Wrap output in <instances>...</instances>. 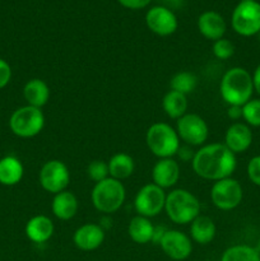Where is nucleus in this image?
Returning a JSON list of instances; mask_svg holds the SVG:
<instances>
[{
  "label": "nucleus",
  "instance_id": "f257e3e1",
  "mask_svg": "<svg viewBox=\"0 0 260 261\" xmlns=\"http://www.w3.org/2000/svg\"><path fill=\"white\" fill-rule=\"evenodd\" d=\"M193 170L204 180L219 181L231 177L237 167L236 154L222 143L201 145L191 161Z\"/></svg>",
  "mask_w": 260,
  "mask_h": 261
},
{
  "label": "nucleus",
  "instance_id": "f03ea898",
  "mask_svg": "<svg viewBox=\"0 0 260 261\" xmlns=\"http://www.w3.org/2000/svg\"><path fill=\"white\" fill-rule=\"evenodd\" d=\"M219 93L228 106H244L254 93L252 75L241 66L228 69L222 76Z\"/></svg>",
  "mask_w": 260,
  "mask_h": 261
},
{
  "label": "nucleus",
  "instance_id": "7ed1b4c3",
  "mask_svg": "<svg viewBox=\"0 0 260 261\" xmlns=\"http://www.w3.org/2000/svg\"><path fill=\"white\" fill-rule=\"evenodd\" d=\"M165 212L171 222L185 226L200 216V201L189 190L175 189L166 196Z\"/></svg>",
  "mask_w": 260,
  "mask_h": 261
},
{
  "label": "nucleus",
  "instance_id": "20e7f679",
  "mask_svg": "<svg viewBox=\"0 0 260 261\" xmlns=\"http://www.w3.org/2000/svg\"><path fill=\"white\" fill-rule=\"evenodd\" d=\"M177 132L166 122H154L145 133L147 147L155 157L172 158L181 147Z\"/></svg>",
  "mask_w": 260,
  "mask_h": 261
},
{
  "label": "nucleus",
  "instance_id": "39448f33",
  "mask_svg": "<svg viewBox=\"0 0 260 261\" xmlns=\"http://www.w3.org/2000/svg\"><path fill=\"white\" fill-rule=\"evenodd\" d=\"M126 198V190L121 181L109 177L97 182L92 189V204L103 214H112L119 211Z\"/></svg>",
  "mask_w": 260,
  "mask_h": 261
},
{
  "label": "nucleus",
  "instance_id": "423d86ee",
  "mask_svg": "<svg viewBox=\"0 0 260 261\" xmlns=\"http://www.w3.org/2000/svg\"><path fill=\"white\" fill-rule=\"evenodd\" d=\"M45 126V115L37 107H19L9 119V127L14 135L19 138H33L40 134Z\"/></svg>",
  "mask_w": 260,
  "mask_h": 261
},
{
  "label": "nucleus",
  "instance_id": "0eeeda50",
  "mask_svg": "<svg viewBox=\"0 0 260 261\" xmlns=\"http://www.w3.org/2000/svg\"><path fill=\"white\" fill-rule=\"evenodd\" d=\"M231 24L235 32L244 37L259 35L260 3H257L256 0L240 2L232 12Z\"/></svg>",
  "mask_w": 260,
  "mask_h": 261
},
{
  "label": "nucleus",
  "instance_id": "6e6552de",
  "mask_svg": "<svg viewBox=\"0 0 260 261\" xmlns=\"http://www.w3.org/2000/svg\"><path fill=\"white\" fill-rule=\"evenodd\" d=\"M166 196L167 194L165 190L153 182L140 188L134 199V206L138 216L149 219L157 217L161 212L165 211Z\"/></svg>",
  "mask_w": 260,
  "mask_h": 261
},
{
  "label": "nucleus",
  "instance_id": "1a4fd4ad",
  "mask_svg": "<svg viewBox=\"0 0 260 261\" xmlns=\"http://www.w3.org/2000/svg\"><path fill=\"white\" fill-rule=\"evenodd\" d=\"M244 198L242 186L236 178L227 177L216 181L211 189V199L214 206L221 211H232L241 204Z\"/></svg>",
  "mask_w": 260,
  "mask_h": 261
},
{
  "label": "nucleus",
  "instance_id": "9d476101",
  "mask_svg": "<svg viewBox=\"0 0 260 261\" xmlns=\"http://www.w3.org/2000/svg\"><path fill=\"white\" fill-rule=\"evenodd\" d=\"M38 181L43 190L54 195L66 190L70 182V172H69L68 166L63 161H47L41 167Z\"/></svg>",
  "mask_w": 260,
  "mask_h": 261
},
{
  "label": "nucleus",
  "instance_id": "9b49d317",
  "mask_svg": "<svg viewBox=\"0 0 260 261\" xmlns=\"http://www.w3.org/2000/svg\"><path fill=\"white\" fill-rule=\"evenodd\" d=\"M176 132L180 140L190 147L203 145L209 137V127L205 120L199 115L188 112L176 121Z\"/></svg>",
  "mask_w": 260,
  "mask_h": 261
},
{
  "label": "nucleus",
  "instance_id": "f8f14e48",
  "mask_svg": "<svg viewBox=\"0 0 260 261\" xmlns=\"http://www.w3.org/2000/svg\"><path fill=\"white\" fill-rule=\"evenodd\" d=\"M160 246L166 256L175 261L186 260L193 252L190 236L177 229H167L161 239Z\"/></svg>",
  "mask_w": 260,
  "mask_h": 261
},
{
  "label": "nucleus",
  "instance_id": "ddd939ff",
  "mask_svg": "<svg viewBox=\"0 0 260 261\" xmlns=\"http://www.w3.org/2000/svg\"><path fill=\"white\" fill-rule=\"evenodd\" d=\"M145 24L150 32L158 36H171L178 27L175 13L163 5L152 7L145 14Z\"/></svg>",
  "mask_w": 260,
  "mask_h": 261
},
{
  "label": "nucleus",
  "instance_id": "4468645a",
  "mask_svg": "<svg viewBox=\"0 0 260 261\" xmlns=\"http://www.w3.org/2000/svg\"><path fill=\"white\" fill-rule=\"evenodd\" d=\"M180 178V165L173 158H160L153 166V184L165 189L173 188Z\"/></svg>",
  "mask_w": 260,
  "mask_h": 261
},
{
  "label": "nucleus",
  "instance_id": "2eb2a0df",
  "mask_svg": "<svg viewBox=\"0 0 260 261\" xmlns=\"http://www.w3.org/2000/svg\"><path fill=\"white\" fill-rule=\"evenodd\" d=\"M105 241V229L99 224L86 223L76 228L73 234L75 247L82 251H94Z\"/></svg>",
  "mask_w": 260,
  "mask_h": 261
},
{
  "label": "nucleus",
  "instance_id": "dca6fc26",
  "mask_svg": "<svg viewBox=\"0 0 260 261\" xmlns=\"http://www.w3.org/2000/svg\"><path fill=\"white\" fill-rule=\"evenodd\" d=\"M224 145L235 154L244 153L252 144V132L244 122H233L229 125L224 135Z\"/></svg>",
  "mask_w": 260,
  "mask_h": 261
},
{
  "label": "nucleus",
  "instance_id": "f3484780",
  "mask_svg": "<svg viewBox=\"0 0 260 261\" xmlns=\"http://www.w3.org/2000/svg\"><path fill=\"white\" fill-rule=\"evenodd\" d=\"M198 30L206 40L217 41L223 38L227 25L224 18L214 10H206L198 18Z\"/></svg>",
  "mask_w": 260,
  "mask_h": 261
},
{
  "label": "nucleus",
  "instance_id": "a211bd4d",
  "mask_svg": "<svg viewBox=\"0 0 260 261\" xmlns=\"http://www.w3.org/2000/svg\"><path fill=\"white\" fill-rule=\"evenodd\" d=\"M55 226L54 222L47 216L38 214L32 217L30 221L25 223L24 232L28 240L35 244H45L53 237Z\"/></svg>",
  "mask_w": 260,
  "mask_h": 261
},
{
  "label": "nucleus",
  "instance_id": "6ab92c4d",
  "mask_svg": "<svg viewBox=\"0 0 260 261\" xmlns=\"http://www.w3.org/2000/svg\"><path fill=\"white\" fill-rule=\"evenodd\" d=\"M79 201L75 194L71 191L64 190L61 193L55 194L51 203V211L53 214L60 221H69L74 218L78 213Z\"/></svg>",
  "mask_w": 260,
  "mask_h": 261
},
{
  "label": "nucleus",
  "instance_id": "aec40b11",
  "mask_svg": "<svg viewBox=\"0 0 260 261\" xmlns=\"http://www.w3.org/2000/svg\"><path fill=\"white\" fill-rule=\"evenodd\" d=\"M23 97L27 101V105L42 109L50 99V88L42 79H30L23 87Z\"/></svg>",
  "mask_w": 260,
  "mask_h": 261
},
{
  "label": "nucleus",
  "instance_id": "412c9836",
  "mask_svg": "<svg viewBox=\"0 0 260 261\" xmlns=\"http://www.w3.org/2000/svg\"><path fill=\"white\" fill-rule=\"evenodd\" d=\"M217 233L216 224L208 216H198L190 223L191 241L199 245H208L214 240Z\"/></svg>",
  "mask_w": 260,
  "mask_h": 261
},
{
  "label": "nucleus",
  "instance_id": "4be33fe9",
  "mask_svg": "<svg viewBox=\"0 0 260 261\" xmlns=\"http://www.w3.org/2000/svg\"><path fill=\"white\" fill-rule=\"evenodd\" d=\"M24 175V167L19 158L5 155L0 158V184L4 186H14L20 182Z\"/></svg>",
  "mask_w": 260,
  "mask_h": 261
},
{
  "label": "nucleus",
  "instance_id": "5701e85b",
  "mask_svg": "<svg viewBox=\"0 0 260 261\" xmlns=\"http://www.w3.org/2000/svg\"><path fill=\"white\" fill-rule=\"evenodd\" d=\"M127 233L135 244L145 245L148 242H152L154 226L149 218L135 216L134 218H132L129 226H127Z\"/></svg>",
  "mask_w": 260,
  "mask_h": 261
},
{
  "label": "nucleus",
  "instance_id": "b1692460",
  "mask_svg": "<svg viewBox=\"0 0 260 261\" xmlns=\"http://www.w3.org/2000/svg\"><path fill=\"white\" fill-rule=\"evenodd\" d=\"M107 165H109L110 177L119 181L129 178L135 170V163L132 155L122 152L112 155L109 162H107Z\"/></svg>",
  "mask_w": 260,
  "mask_h": 261
},
{
  "label": "nucleus",
  "instance_id": "393cba45",
  "mask_svg": "<svg viewBox=\"0 0 260 261\" xmlns=\"http://www.w3.org/2000/svg\"><path fill=\"white\" fill-rule=\"evenodd\" d=\"M162 109L168 117L178 120L188 111V96L171 89L163 97Z\"/></svg>",
  "mask_w": 260,
  "mask_h": 261
},
{
  "label": "nucleus",
  "instance_id": "a878e982",
  "mask_svg": "<svg viewBox=\"0 0 260 261\" xmlns=\"http://www.w3.org/2000/svg\"><path fill=\"white\" fill-rule=\"evenodd\" d=\"M221 261H260L256 249L247 245H233L222 254Z\"/></svg>",
  "mask_w": 260,
  "mask_h": 261
},
{
  "label": "nucleus",
  "instance_id": "bb28decb",
  "mask_svg": "<svg viewBox=\"0 0 260 261\" xmlns=\"http://www.w3.org/2000/svg\"><path fill=\"white\" fill-rule=\"evenodd\" d=\"M196 84H198V78L195 76V74L190 73V71H180V73L175 74L170 82L172 91L180 92L185 96L195 91Z\"/></svg>",
  "mask_w": 260,
  "mask_h": 261
},
{
  "label": "nucleus",
  "instance_id": "cd10ccee",
  "mask_svg": "<svg viewBox=\"0 0 260 261\" xmlns=\"http://www.w3.org/2000/svg\"><path fill=\"white\" fill-rule=\"evenodd\" d=\"M242 119L249 126H260V99L251 98L242 106Z\"/></svg>",
  "mask_w": 260,
  "mask_h": 261
},
{
  "label": "nucleus",
  "instance_id": "c85d7f7f",
  "mask_svg": "<svg viewBox=\"0 0 260 261\" xmlns=\"http://www.w3.org/2000/svg\"><path fill=\"white\" fill-rule=\"evenodd\" d=\"M87 175H88V177L93 182H101V181L110 177L109 165H107V162H105L102 160L92 161L88 165V167H87Z\"/></svg>",
  "mask_w": 260,
  "mask_h": 261
},
{
  "label": "nucleus",
  "instance_id": "c756f323",
  "mask_svg": "<svg viewBox=\"0 0 260 261\" xmlns=\"http://www.w3.org/2000/svg\"><path fill=\"white\" fill-rule=\"evenodd\" d=\"M213 55L216 56L219 60H228L229 58H232L235 54V45L232 43V41L227 40V38H221V40L214 41L213 47Z\"/></svg>",
  "mask_w": 260,
  "mask_h": 261
},
{
  "label": "nucleus",
  "instance_id": "7c9ffc66",
  "mask_svg": "<svg viewBox=\"0 0 260 261\" xmlns=\"http://www.w3.org/2000/svg\"><path fill=\"white\" fill-rule=\"evenodd\" d=\"M247 177L254 185L260 186V155H255L247 163Z\"/></svg>",
  "mask_w": 260,
  "mask_h": 261
},
{
  "label": "nucleus",
  "instance_id": "2f4dec72",
  "mask_svg": "<svg viewBox=\"0 0 260 261\" xmlns=\"http://www.w3.org/2000/svg\"><path fill=\"white\" fill-rule=\"evenodd\" d=\"M12 79V68L4 59H0V89L5 88Z\"/></svg>",
  "mask_w": 260,
  "mask_h": 261
},
{
  "label": "nucleus",
  "instance_id": "473e14b6",
  "mask_svg": "<svg viewBox=\"0 0 260 261\" xmlns=\"http://www.w3.org/2000/svg\"><path fill=\"white\" fill-rule=\"evenodd\" d=\"M117 2L120 3V5H122L124 8H127V9L138 10L148 7V4L152 0H117Z\"/></svg>",
  "mask_w": 260,
  "mask_h": 261
},
{
  "label": "nucleus",
  "instance_id": "72a5a7b5",
  "mask_svg": "<svg viewBox=\"0 0 260 261\" xmlns=\"http://www.w3.org/2000/svg\"><path fill=\"white\" fill-rule=\"evenodd\" d=\"M194 154H195V153L191 150L190 145H181L176 155H178V157L181 158V161H185L186 162V161H193Z\"/></svg>",
  "mask_w": 260,
  "mask_h": 261
},
{
  "label": "nucleus",
  "instance_id": "f704fd0d",
  "mask_svg": "<svg viewBox=\"0 0 260 261\" xmlns=\"http://www.w3.org/2000/svg\"><path fill=\"white\" fill-rule=\"evenodd\" d=\"M227 116H228V119L237 122L240 119H242V106H228Z\"/></svg>",
  "mask_w": 260,
  "mask_h": 261
},
{
  "label": "nucleus",
  "instance_id": "c9c22d12",
  "mask_svg": "<svg viewBox=\"0 0 260 261\" xmlns=\"http://www.w3.org/2000/svg\"><path fill=\"white\" fill-rule=\"evenodd\" d=\"M252 83H254V91L260 94V64L256 66L252 74Z\"/></svg>",
  "mask_w": 260,
  "mask_h": 261
},
{
  "label": "nucleus",
  "instance_id": "e433bc0d",
  "mask_svg": "<svg viewBox=\"0 0 260 261\" xmlns=\"http://www.w3.org/2000/svg\"><path fill=\"white\" fill-rule=\"evenodd\" d=\"M163 3V7L172 10V8H180L183 5L184 0H161Z\"/></svg>",
  "mask_w": 260,
  "mask_h": 261
},
{
  "label": "nucleus",
  "instance_id": "4c0bfd02",
  "mask_svg": "<svg viewBox=\"0 0 260 261\" xmlns=\"http://www.w3.org/2000/svg\"><path fill=\"white\" fill-rule=\"evenodd\" d=\"M257 252H259V255H260V241H259V244H257Z\"/></svg>",
  "mask_w": 260,
  "mask_h": 261
},
{
  "label": "nucleus",
  "instance_id": "58836bf2",
  "mask_svg": "<svg viewBox=\"0 0 260 261\" xmlns=\"http://www.w3.org/2000/svg\"><path fill=\"white\" fill-rule=\"evenodd\" d=\"M241 2H251V0H241Z\"/></svg>",
  "mask_w": 260,
  "mask_h": 261
},
{
  "label": "nucleus",
  "instance_id": "ea45409f",
  "mask_svg": "<svg viewBox=\"0 0 260 261\" xmlns=\"http://www.w3.org/2000/svg\"><path fill=\"white\" fill-rule=\"evenodd\" d=\"M259 35H260V32H259Z\"/></svg>",
  "mask_w": 260,
  "mask_h": 261
}]
</instances>
